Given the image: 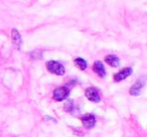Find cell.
I'll use <instances>...</instances> for the list:
<instances>
[{
    "label": "cell",
    "instance_id": "1",
    "mask_svg": "<svg viewBox=\"0 0 147 137\" xmlns=\"http://www.w3.org/2000/svg\"><path fill=\"white\" fill-rule=\"evenodd\" d=\"M47 69L49 72L57 75V76H63L65 74V67L61 63L55 61H49L47 63Z\"/></svg>",
    "mask_w": 147,
    "mask_h": 137
},
{
    "label": "cell",
    "instance_id": "2",
    "mask_svg": "<svg viewBox=\"0 0 147 137\" xmlns=\"http://www.w3.org/2000/svg\"><path fill=\"white\" fill-rule=\"evenodd\" d=\"M69 94V90L67 87H59L53 91V99L55 101H63L67 98Z\"/></svg>",
    "mask_w": 147,
    "mask_h": 137
},
{
    "label": "cell",
    "instance_id": "3",
    "mask_svg": "<svg viewBox=\"0 0 147 137\" xmlns=\"http://www.w3.org/2000/svg\"><path fill=\"white\" fill-rule=\"evenodd\" d=\"M86 97L88 100H90L91 102L94 103H98L99 101L101 100L100 95H99V92L96 88H88L86 90Z\"/></svg>",
    "mask_w": 147,
    "mask_h": 137
},
{
    "label": "cell",
    "instance_id": "4",
    "mask_svg": "<svg viewBox=\"0 0 147 137\" xmlns=\"http://www.w3.org/2000/svg\"><path fill=\"white\" fill-rule=\"evenodd\" d=\"M81 121H82L84 127L87 129L93 128L96 124V119H95V116L93 114H86L81 118Z\"/></svg>",
    "mask_w": 147,
    "mask_h": 137
},
{
    "label": "cell",
    "instance_id": "5",
    "mask_svg": "<svg viewBox=\"0 0 147 137\" xmlns=\"http://www.w3.org/2000/svg\"><path fill=\"white\" fill-rule=\"evenodd\" d=\"M132 74V69L131 67H125L123 70H121L120 72H118L114 76V81L115 82H120V81L126 79L127 77H129Z\"/></svg>",
    "mask_w": 147,
    "mask_h": 137
},
{
    "label": "cell",
    "instance_id": "6",
    "mask_svg": "<svg viewBox=\"0 0 147 137\" xmlns=\"http://www.w3.org/2000/svg\"><path fill=\"white\" fill-rule=\"evenodd\" d=\"M93 70H94V72L96 73L97 75H99L100 77H102V78H104L105 76H106V71H105V67L104 65H103L102 61H95L94 63V65H93Z\"/></svg>",
    "mask_w": 147,
    "mask_h": 137
},
{
    "label": "cell",
    "instance_id": "7",
    "mask_svg": "<svg viewBox=\"0 0 147 137\" xmlns=\"http://www.w3.org/2000/svg\"><path fill=\"white\" fill-rule=\"evenodd\" d=\"M143 86H144V81L138 80L132 87H131L129 93H130L131 95H133V96H137V95H139V93H140L141 89L143 88Z\"/></svg>",
    "mask_w": 147,
    "mask_h": 137
},
{
    "label": "cell",
    "instance_id": "8",
    "mask_svg": "<svg viewBox=\"0 0 147 137\" xmlns=\"http://www.w3.org/2000/svg\"><path fill=\"white\" fill-rule=\"evenodd\" d=\"M105 61L108 63L109 65L111 67H118L119 63H120V61H119V57L117 55H107L105 57Z\"/></svg>",
    "mask_w": 147,
    "mask_h": 137
},
{
    "label": "cell",
    "instance_id": "9",
    "mask_svg": "<svg viewBox=\"0 0 147 137\" xmlns=\"http://www.w3.org/2000/svg\"><path fill=\"white\" fill-rule=\"evenodd\" d=\"M12 40L14 43L15 47L20 49L21 47V36L19 34V32L16 30V29H13L12 30Z\"/></svg>",
    "mask_w": 147,
    "mask_h": 137
},
{
    "label": "cell",
    "instance_id": "10",
    "mask_svg": "<svg viewBox=\"0 0 147 137\" xmlns=\"http://www.w3.org/2000/svg\"><path fill=\"white\" fill-rule=\"evenodd\" d=\"M75 65L80 69V70H86L87 69V61L85 59H83L82 57H77L75 59Z\"/></svg>",
    "mask_w": 147,
    "mask_h": 137
},
{
    "label": "cell",
    "instance_id": "11",
    "mask_svg": "<svg viewBox=\"0 0 147 137\" xmlns=\"http://www.w3.org/2000/svg\"><path fill=\"white\" fill-rule=\"evenodd\" d=\"M74 108V104H73V101H67V103L65 104V110L67 111V112H71V110H73Z\"/></svg>",
    "mask_w": 147,
    "mask_h": 137
}]
</instances>
